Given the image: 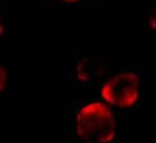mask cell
I'll list each match as a JSON object with an SVG mask.
<instances>
[{"label":"cell","mask_w":156,"mask_h":143,"mask_svg":"<svg viewBox=\"0 0 156 143\" xmlns=\"http://www.w3.org/2000/svg\"><path fill=\"white\" fill-rule=\"evenodd\" d=\"M74 123L79 138L91 143L108 142L116 134L113 110L99 100L78 104Z\"/></svg>","instance_id":"6da1fadb"},{"label":"cell","mask_w":156,"mask_h":143,"mask_svg":"<svg viewBox=\"0 0 156 143\" xmlns=\"http://www.w3.org/2000/svg\"><path fill=\"white\" fill-rule=\"evenodd\" d=\"M143 94L144 73L137 66H126L110 74L100 89L104 102L119 109L135 107Z\"/></svg>","instance_id":"7a4b0ae2"},{"label":"cell","mask_w":156,"mask_h":143,"mask_svg":"<svg viewBox=\"0 0 156 143\" xmlns=\"http://www.w3.org/2000/svg\"><path fill=\"white\" fill-rule=\"evenodd\" d=\"M113 72L110 59L105 53H78L70 67V79L77 84L94 85Z\"/></svg>","instance_id":"3957f363"},{"label":"cell","mask_w":156,"mask_h":143,"mask_svg":"<svg viewBox=\"0 0 156 143\" xmlns=\"http://www.w3.org/2000/svg\"><path fill=\"white\" fill-rule=\"evenodd\" d=\"M11 39V21L6 9L0 4V53H7Z\"/></svg>","instance_id":"277c9868"},{"label":"cell","mask_w":156,"mask_h":143,"mask_svg":"<svg viewBox=\"0 0 156 143\" xmlns=\"http://www.w3.org/2000/svg\"><path fill=\"white\" fill-rule=\"evenodd\" d=\"M9 67L6 53H0V96L8 90Z\"/></svg>","instance_id":"5b68a950"},{"label":"cell","mask_w":156,"mask_h":143,"mask_svg":"<svg viewBox=\"0 0 156 143\" xmlns=\"http://www.w3.org/2000/svg\"><path fill=\"white\" fill-rule=\"evenodd\" d=\"M41 2L52 6H79L86 5L87 0H41Z\"/></svg>","instance_id":"8992f818"},{"label":"cell","mask_w":156,"mask_h":143,"mask_svg":"<svg viewBox=\"0 0 156 143\" xmlns=\"http://www.w3.org/2000/svg\"><path fill=\"white\" fill-rule=\"evenodd\" d=\"M145 22L147 28L151 30H155V5L149 8V11L147 12V16H145Z\"/></svg>","instance_id":"52a82bcc"},{"label":"cell","mask_w":156,"mask_h":143,"mask_svg":"<svg viewBox=\"0 0 156 143\" xmlns=\"http://www.w3.org/2000/svg\"><path fill=\"white\" fill-rule=\"evenodd\" d=\"M128 0H87L86 5H119Z\"/></svg>","instance_id":"ba28073f"}]
</instances>
